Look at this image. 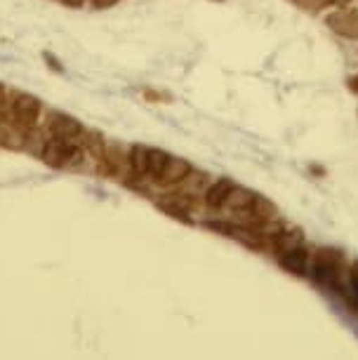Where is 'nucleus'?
Wrapping results in <instances>:
<instances>
[{
    "label": "nucleus",
    "mask_w": 358,
    "mask_h": 360,
    "mask_svg": "<svg viewBox=\"0 0 358 360\" xmlns=\"http://www.w3.org/2000/svg\"><path fill=\"white\" fill-rule=\"evenodd\" d=\"M295 5H300L302 10H309V12H316V10H323V8H330L335 0H293Z\"/></svg>",
    "instance_id": "14"
},
{
    "label": "nucleus",
    "mask_w": 358,
    "mask_h": 360,
    "mask_svg": "<svg viewBox=\"0 0 358 360\" xmlns=\"http://www.w3.org/2000/svg\"><path fill=\"white\" fill-rule=\"evenodd\" d=\"M309 276L323 288L330 290H342L347 285L349 266L344 262L342 252L330 248H321L312 255V266H309Z\"/></svg>",
    "instance_id": "1"
},
{
    "label": "nucleus",
    "mask_w": 358,
    "mask_h": 360,
    "mask_svg": "<svg viewBox=\"0 0 358 360\" xmlns=\"http://www.w3.org/2000/svg\"><path fill=\"white\" fill-rule=\"evenodd\" d=\"M236 184L231 179H215L210 186L205 188V193H203V202H205L207 210H224V202L229 198V193H231V188Z\"/></svg>",
    "instance_id": "9"
},
{
    "label": "nucleus",
    "mask_w": 358,
    "mask_h": 360,
    "mask_svg": "<svg viewBox=\"0 0 358 360\" xmlns=\"http://www.w3.org/2000/svg\"><path fill=\"white\" fill-rule=\"evenodd\" d=\"M40 115H43V101H40L36 94L17 92L8 104L5 120H8L10 125L19 127L22 132H31L38 127Z\"/></svg>",
    "instance_id": "3"
},
{
    "label": "nucleus",
    "mask_w": 358,
    "mask_h": 360,
    "mask_svg": "<svg viewBox=\"0 0 358 360\" xmlns=\"http://www.w3.org/2000/svg\"><path fill=\"white\" fill-rule=\"evenodd\" d=\"M342 290L351 292V299L358 304V259L349 266V278H347V285Z\"/></svg>",
    "instance_id": "13"
},
{
    "label": "nucleus",
    "mask_w": 358,
    "mask_h": 360,
    "mask_svg": "<svg viewBox=\"0 0 358 360\" xmlns=\"http://www.w3.org/2000/svg\"><path fill=\"white\" fill-rule=\"evenodd\" d=\"M191 172H193L191 162L184 160V158H174V155H170V160H167L163 174H160V179L156 181V184L163 186V188H177Z\"/></svg>",
    "instance_id": "6"
},
{
    "label": "nucleus",
    "mask_w": 358,
    "mask_h": 360,
    "mask_svg": "<svg viewBox=\"0 0 358 360\" xmlns=\"http://www.w3.org/2000/svg\"><path fill=\"white\" fill-rule=\"evenodd\" d=\"M167 160H170V153L163 151V148H148V179L158 181Z\"/></svg>",
    "instance_id": "12"
},
{
    "label": "nucleus",
    "mask_w": 358,
    "mask_h": 360,
    "mask_svg": "<svg viewBox=\"0 0 358 360\" xmlns=\"http://www.w3.org/2000/svg\"><path fill=\"white\" fill-rule=\"evenodd\" d=\"M281 269H286L288 274L295 276H309V266H312V252L307 248H295L286 255H279Z\"/></svg>",
    "instance_id": "7"
},
{
    "label": "nucleus",
    "mask_w": 358,
    "mask_h": 360,
    "mask_svg": "<svg viewBox=\"0 0 358 360\" xmlns=\"http://www.w3.org/2000/svg\"><path fill=\"white\" fill-rule=\"evenodd\" d=\"M45 130L50 137L80 141V137L85 134V125L80 123L78 118H73V115L64 111H50L45 118Z\"/></svg>",
    "instance_id": "4"
},
{
    "label": "nucleus",
    "mask_w": 358,
    "mask_h": 360,
    "mask_svg": "<svg viewBox=\"0 0 358 360\" xmlns=\"http://www.w3.org/2000/svg\"><path fill=\"white\" fill-rule=\"evenodd\" d=\"M127 169H130V176L137 181H144L148 176V146L141 144H132L130 151H127Z\"/></svg>",
    "instance_id": "10"
},
{
    "label": "nucleus",
    "mask_w": 358,
    "mask_h": 360,
    "mask_svg": "<svg viewBox=\"0 0 358 360\" xmlns=\"http://www.w3.org/2000/svg\"><path fill=\"white\" fill-rule=\"evenodd\" d=\"M5 99H8V90H5V85L0 83V106L5 104Z\"/></svg>",
    "instance_id": "18"
},
{
    "label": "nucleus",
    "mask_w": 358,
    "mask_h": 360,
    "mask_svg": "<svg viewBox=\"0 0 358 360\" xmlns=\"http://www.w3.org/2000/svg\"><path fill=\"white\" fill-rule=\"evenodd\" d=\"M255 200H257V193H252L245 186H234L224 202V210H229L231 214H245L255 205Z\"/></svg>",
    "instance_id": "11"
},
{
    "label": "nucleus",
    "mask_w": 358,
    "mask_h": 360,
    "mask_svg": "<svg viewBox=\"0 0 358 360\" xmlns=\"http://www.w3.org/2000/svg\"><path fill=\"white\" fill-rule=\"evenodd\" d=\"M38 155H40V160L52 169H78V167H83V160H85V151H83V146H80V141L50 137V134L45 137L43 148H40Z\"/></svg>",
    "instance_id": "2"
},
{
    "label": "nucleus",
    "mask_w": 358,
    "mask_h": 360,
    "mask_svg": "<svg viewBox=\"0 0 358 360\" xmlns=\"http://www.w3.org/2000/svg\"><path fill=\"white\" fill-rule=\"evenodd\" d=\"M349 87H351L354 92H358V73H356L354 78H349Z\"/></svg>",
    "instance_id": "19"
},
{
    "label": "nucleus",
    "mask_w": 358,
    "mask_h": 360,
    "mask_svg": "<svg viewBox=\"0 0 358 360\" xmlns=\"http://www.w3.org/2000/svg\"><path fill=\"white\" fill-rule=\"evenodd\" d=\"M43 57H45V62H52V64H55V71H62V64H59V62H57V59H55V57H52V54H47V52H45V54H43Z\"/></svg>",
    "instance_id": "17"
},
{
    "label": "nucleus",
    "mask_w": 358,
    "mask_h": 360,
    "mask_svg": "<svg viewBox=\"0 0 358 360\" xmlns=\"http://www.w3.org/2000/svg\"><path fill=\"white\" fill-rule=\"evenodd\" d=\"M80 146H83L87 158L99 167L106 158V146H109V141L104 139V134L99 130H85V134L80 137Z\"/></svg>",
    "instance_id": "8"
},
{
    "label": "nucleus",
    "mask_w": 358,
    "mask_h": 360,
    "mask_svg": "<svg viewBox=\"0 0 358 360\" xmlns=\"http://www.w3.org/2000/svg\"><path fill=\"white\" fill-rule=\"evenodd\" d=\"M326 26L340 38L347 40H358V10L342 5L340 10L330 12L326 17Z\"/></svg>",
    "instance_id": "5"
},
{
    "label": "nucleus",
    "mask_w": 358,
    "mask_h": 360,
    "mask_svg": "<svg viewBox=\"0 0 358 360\" xmlns=\"http://www.w3.org/2000/svg\"><path fill=\"white\" fill-rule=\"evenodd\" d=\"M62 3L66 5V8L78 10V8H83V5H85V0H62Z\"/></svg>",
    "instance_id": "16"
},
{
    "label": "nucleus",
    "mask_w": 358,
    "mask_h": 360,
    "mask_svg": "<svg viewBox=\"0 0 358 360\" xmlns=\"http://www.w3.org/2000/svg\"><path fill=\"white\" fill-rule=\"evenodd\" d=\"M120 0H92V8L94 10H109L113 5H118Z\"/></svg>",
    "instance_id": "15"
}]
</instances>
